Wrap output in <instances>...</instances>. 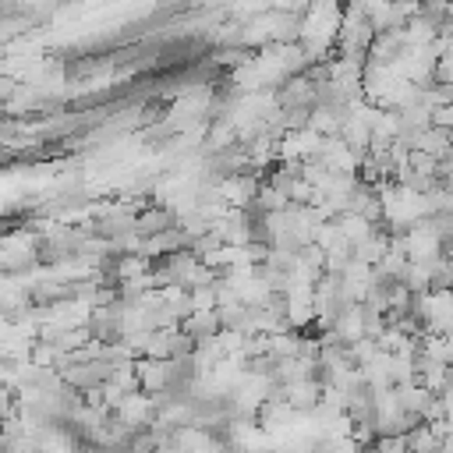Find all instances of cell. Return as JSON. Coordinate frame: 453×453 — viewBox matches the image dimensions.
<instances>
[{"label": "cell", "mask_w": 453, "mask_h": 453, "mask_svg": "<svg viewBox=\"0 0 453 453\" xmlns=\"http://www.w3.org/2000/svg\"><path fill=\"white\" fill-rule=\"evenodd\" d=\"M4 414H7V393L0 389V418H4Z\"/></svg>", "instance_id": "6da1fadb"}]
</instances>
